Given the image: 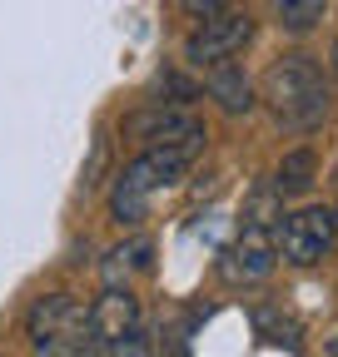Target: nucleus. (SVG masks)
Masks as SVG:
<instances>
[{"mask_svg": "<svg viewBox=\"0 0 338 357\" xmlns=\"http://www.w3.org/2000/svg\"><path fill=\"white\" fill-rule=\"evenodd\" d=\"M254 40V15L229 6V10H214V15H204L189 40H184V60L194 70H209V65H219V60H234L244 45Z\"/></svg>", "mask_w": 338, "mask_h": 357, "instance_id": "7", "label": "nucleus"}, {"mask_svg": "<svg viewBox=\"0 0 338 357\" xmlns=\"http://www.w3.org/2000/svg\"><path fill=\"white\" fill-rule=\"evenodd\" d=\"M314 169H318L314 149H293V154H284L279 169H274V194H279V199H299V194H309V189H314Z\"/></svg>", "mask_w": 338, "mask_h": 357, "instance_id": "11", "label": "nucleus"}, {"mask_svg": "<svg viewBox=\"0 0 338 357\" xmlns=\"http://www.w3.org/2000/svg\"><path fill=\"white\" fill-rule=\"evenodd\" d=\"M145 312L130 288H105L90 303V352H145Z\"/></svg>", "mask_w": 338, "mask_h": 357, "instance_id": "5", "label": "nucleus"}, {"mask_svg": "<svg viewBox=\"0 0 338 357\" xmlns=\"http://www.w3.org/2000/svg\"><path fill=\"white\" fill-rule=\"evenodd\" d=\"M333 238H338V208H333Z\"/></svg>", "mask_w": 338, "mask_h": 357, "instance_id": "14", "label": "nucleus"}, {"mask_svg": "<svg viewBox=\"0 0 338 357\" xmlns=\"http://www.w3.org/2000/svg\"><path fill=\"white\" fill-rule=\"evenodd\" d=\"M204 89H209V100H214L224 114H249V109H254V79H249L234 60L209 65V70H204Z\"/></svg>", "mask_w": 338, "mask_h": 357, "instance_id": "9", "label": "nucleus"}, {"mask_svg": "<svg viewBox=\"0 0 338 357\" xmlns=\"http://www.w3.org/2000/svg\"><path fill=\"white\" fill-rule=\"evenodd\" d=\"M194 159H199V154H189V149L145 144L130 164L115 174V184H110V218L119 223V229H135V223H145L149 199H154L159 189H175L179 178L194 169Z\"/></svg>", "mask_w": 338, "mask_h": 357, "instance_id": "1", "label": "nucleus"}, {"mask_svg": "<svg viewBox=\"0 0 338 357\" xmlns=\"http://www.w3.org/2000/svg\"><path fill=\"white\" fill-rule=\"evenodd\" d=\"M323 352H333V357H338V333H333V337L323 342Z\"/></svg>", "mask_w": 338, "mask_h": 357, "instance_id": "13", "label": "nucleus"}, {"mask_svg": "<svg viewBox=\"0 0 338 357\" xmlns=\"http://www.w3.org/2000/svg\"><path fill=\"white\" fill-rule=\"evenodd\" d=\"M264 105L269 114L293 129V134H309L323 124L328 114V75L314 55H279L264 75Z\"/></svg>", "mask_w": 338, "mask_h": 357, "instance_id": "2", "label": "nucleus"}, {"mask_svg": "<svg viewBox=\"0 0 338 357\" xmlns=\"http://www.w3.org/2000/svg\"><path fill=\"white\" fill-rule=\"evenodd\" d=\"M25 337L45 357H80L90 352V307L75 293H45L25 312Z\"/></svg>", "mask_w": 338, "mask_h": 357, "instance_id": "4", "label": "nucleus"}, {"mask_svg": "<svg viewBox=\"0 0 338 357\" xmlns=\"http://www.w3.org/2000/svg\"><path fill=\"white\" fill-rule=\"evenodd\" d=\"M269 15L284 35H309V30L323 25L328 0H269Z\"/></svg>", "mask_w": 338, "mask_h": 357, "instance_id": "10", "label": "nucleus"}, {"mask_svg": "<svg viewBox=\"0 0 338 357\" xmlns=\"http://www.w3.org/2000/svg\"><path fill=\"white\" fill-rule=\"evenodd\" d=\"M333 243H338V238H333V208H323V204H309V208H299V213H284V218L274 223V248H279V258L293 263V268L323 263Z\"/></svg>", "mask_w": 338, "mask_h": 357, "instance_id": "6", "label": "nucleus"}, {"mask_svg": "<svg viewBox=\"0 0 338 357\" xmlns=\"http://www.w3.org/2000/svg\"><path fill=\"white\" fill-rule=\"evenodd\" d=\"M234 0H179V10L184 15H194V20H204V15H214V10H229Z\"/></svg>", "mask_w": 338, "mask_h": 357, "instance_id": "12", "label": "nucleus"}, {"mask_svg": "<svg viewBox=\"0 0 338 357\" xmlns=\"http://www.w3.org/2000/svg\"><path fill=\"white\" fill-rule=\"evenodd\" d=\"M274 223H279V194L274 189H259L239 223V238L219 253V278L229 288H254L274 273L279 263V248H274Z\"/></svg>", "mask_w": 338, "mask_h": 357, "instance_id": "3", "label": "nucleus"}, {"mask_svg": "<svg viewBox=\"0 0 338 357\" xmlns=\"http://www.w3.org/2000/svg\"><path fill=\"white\" fill-rule=\"evenodd\" d=\"M130 134H135L140 144H169V149L204 154V124H199L189 109H164L159 100L130 119Z\"/></svg>", "mask_w": 338, "mask_h": 357, "instance_id": "8", "label": "nucleus"}]
</instances>
